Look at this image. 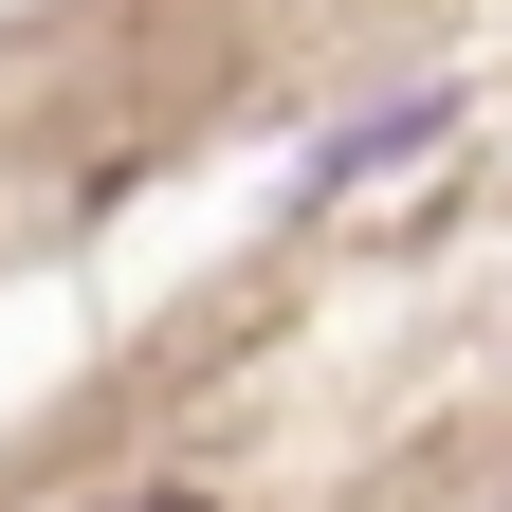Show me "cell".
Segmentation results:
<instances>
[{"label": "cell", "instance_id": "obj_1", "mask_svg": "<svg viewBox=\"0 0 512 512\" xmlns=\"http://www.w3.org/2000/svg\"><path fill=\"white\" fill-rule=\"evenodd\" d=\"M439 128H458V110H439V92H403V110H366V128H348V147L311 165V183H330V202H348V183H384L403 147H439Z\"/></svg>", "mask_w": 512, "mask_h": 512}, {"label": "cell", "instance_id": "obj_2", "mask_svg": "<svg viewBox=\"0 0 512 512\" xmlns=\"http://www.w3.org/2000/svg\"><path fill=\"white\" fill-rule=\"evenodd\" d=\"M128 512H202V494H128Z\"/></svg>", "mask_w": 512, "mask_h": 512}]
</instances>
